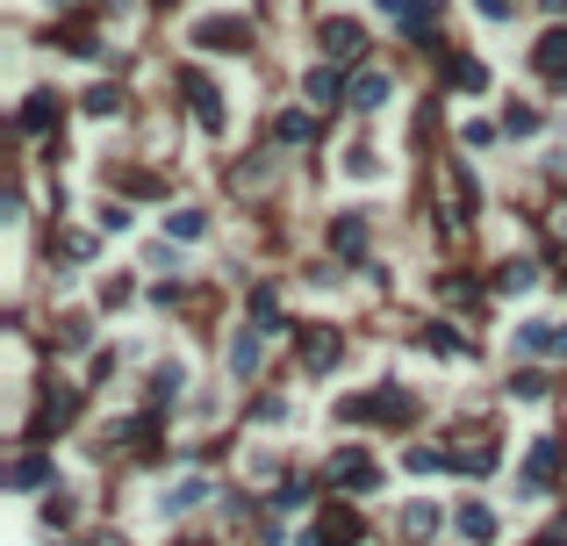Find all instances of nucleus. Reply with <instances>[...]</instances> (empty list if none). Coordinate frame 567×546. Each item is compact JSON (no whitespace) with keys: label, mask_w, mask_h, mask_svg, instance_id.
I'll return each instance as SVG.
<instances>
[{"label":"nucleus","mask_w":567,"mask_h":546,"mask_svg":"<svg viewBox=\"0 0 567 546\" xmlns=\"http://www.w3.org/2000/svg\"><path fill=\"white\" fill-rule=\"evenodd\" d=\"M58 122V94H29V108H22V130L29 136H44Z\"/></svg>","instance_id":"13"},{"label":"nucleus","mask_w":567,"mask_h":546,"mask_svg":"<svg viewBox=\"0 0 567 546\" xmlns=\"http://www.w3.org/2000/svg\"><path fill=\"white\" fill-rule=\"evenodd\" d=\"M553 353H567V331H560V339H553Z\"/></svg>","instance_id":"34"},{"label":"nucleus","mask_w":567,"mask_h":546,"mask_svg":"<svg viewBox=\"0 0 567 546\" xmlns=\"http://www.w3.org/2000/svg\"><path fill=\"white\" fill-rule=\"evenodd\" d=\"M345 102H352V108H366V116H374V108L388 102V72H360V80L345 86Z\"/></svg>","instance_id":"10"},{"label":"nucleus","mask_w":567,"mask_h":546,"mask_svg":"<svg viewBox=\"0 0 567 546\" xmlns=\"http://www.w3.org/2000/svg\"><path fill=\"white\" fill-rule=\"evenodd\" d=\"M510 395L517 403H539V395H546V375H510Z\"/></svg>","instance_id":"27"},{"label":"nucleus","mask_w":567,"mask_h":546,"mask_svg":"<svg viewBox=\"0 0 567 546\" xmlns=\"http://www.w3.org/2000/svg\"><path fill=\"white\" fill-rule=\"evenodd\" d=\"M324 51L330 58H360L366 51V29H360V22H324Z\"/></svg>","instance_id":"9"},{"label":"nucleus","mask_w":567,"mask_h":546,"mask_svg":"<svg viewBox=\"0 0 567 546\" xmlns=\"http://www.w3.org/2000/svg\"><path fill=\"white\" fill-rule=\"evenodd\" d=\"M532 66L546 72V86H567V29H546V36H539Z\"/></svg>","instance_id":"5"},{"label":"nucleus","mask_w":567,"mask_h":546,"mask_svg":"<svg viewBox=\"0 0 567 546\" xmlns=\"http://www.w3.org/2000/svg\"><path fill=\"white\" fill-rule=\"evenodd\" d=\"M360 518H352V511H330V525H324V539H338V546H352V539H360Z\"/></svg>","instance_id":"22"},{"label":"nucleus","mask_w":567,"mask_h":546,"mask_svg":"<svg viewBox=\"0 0 567 546\" xmlns=\"http://www.w3.org/2000/svg\"><path fill=\"white\" fill-rule=\"evenodd\" d=\"M166 230H172V238H208V216H202V209H172Z\"/></svg>","instance_id":"18"},{"label":"nucleus","mask_w":567,"mask_h":546,"mask_svg":"<svg viewBox=\"0 0 567 546\" xmlns=\"http://www.w3.org/2000/svg\"><path fill=\"white\" fill-rule=\"evenodd\" d=\"M180 94H188V108H194V122H202V130H224V94H216L202 72H180Z\"/></svg>","instance_id":"3"},{"label":"nucleus","mask_w":567,"mask_h":546,"mask_svg":"<svg viewBox=\"0 0 567 546\" xmlns=\"http://www.w3.org/2000/svg\"><path fill=\"white\" fill-rule=\"evenodd\" d=\"M381 8H388V15H402V8H410V0H381Z\"/></svg>","instance_id":"33"},{"label":"nucleus","mask_w":567,"mask_h":546,"mask_svg":"<svg viewBox=\"0 0 567 546\" xmlns=\"http://www.w3.org/2000/svg\"><path fill=\"white\" fill-rule=\"evenodd\" d=\"M503 130H510V136H539V108H510V116H503Z\"/></svg>","instance_id":"25"},{"label":"nucleus","mask_w":567,"mask_h":546,"mask_svg":"<svg viewBox=\"0 0 567 546\" xmlns=\"http://www.w3.org/2000/svg\"><path fill=\"white\" fill-rule=\"evenodd\" d=\"M258 367V331H244L238 345H230V375H252Z\"/></svg>","instance_id":"21"},{"label":"nucleus","mask_w":567,"mask_h":546,"mask_svg":"<svg viewBox=\"0 0 567 546\" xmlns=\"http://www.w3.org/2000/svg\"><path fill=\"white\" fill-rule=\"evenodd\" d=\"M410 395L402 389H374V395H352V403H338V417L345 425H402V417H410Z\"/></svg>","instance_id":"1"},{"label":"nucleus","mask_w":567,"mask_h":546,"mask_svg":"<svg viewBox=\"0 0 567 546\" xmlns=\"http://www.w3.org/2000/svg\"><path fill=\"white\" fill-rule=\"evenodd\" d=\"M65 259H94V238H86V230H65Z\"/></svg>","instance_id":"30"},{"label":"nucleus","mask_w":567,"mask_h":546,"mask_svg":"<svg viewBox=\"0 0 567 546\" xmlns=\"http://www.w3.org/2000/svg\"><path fill=\"white\" fill-rule=\"evenodd\" d=\"M460 532H467L474 546H488V539H496V511H482V503H460Z\"/></svg>","instance_id":"14"},{"label":"nucleus","mask_w":567,"mask_h":546,"mask_svg":"<svg viewBox=\"0 0 567 546\" xmlns=\"http://www.w3.org/2000/svg\"><path fill=\"white\" fill-rule=\"evenodd\" d=\"M546 546H567V518H560V525H553V532H546Z\"/></svg>","instance_id":"32"},{"label":"nucleus","mask_w":567,"mask_h":546,"mask_svg":"<svg viewBox=\"0 0 567 546\" xmlns=\"http://www.w3.org/2000/svg\"><path fill=\"white\" fill-rule=\"evenodd\" d=\"M431 22H438L431 0H410V8H402V36H417V44H431Z\"/></svg>","instance_id":"15"},{"label":"nucleus","mask_w":567,"mask_h":546,"mask_svg":"<svg viewBox=\"0 0 567 546\" xmlns=\"http://www.w3.org/2000/svg\"><path fill=\"white\" fill-rule=\"evenodd\" d=\"M330 482H338V489H374V461H366L360 446H345L338 461H330Z\"/></svg>","instance_id":"7"},{"label":"nucleus","mask_w":567,"mask_h":546,"mask_svg":"<svg viewBox=\"0 0 567 546\" xmlns=\"http://www.w3.org/2000/svg\"><path fill=\"white\" fill-rule=\"evenodd\" d=\"M252 317H258V331H274V324H280V295L258 288V295H252Z\"/></svg>","instance_id":"23"},{"label":"nucleus","mask_w":567,"mask_h":546,"mask_svg":"<svg viewBox=\"0 0 567 546\" xmlns=\"http://www.w3.org/2000/svg\"><path fill=\"white\" fill-rule=\"evenodd\" d=\"M453 80L460 86H488V72H482V58H453Z\"/></svg>","instance_id":"28"},{"label":"nucleus","mask_w":567,"mask_h":546,"mask_svg":"<svg viewBox=\"0 0 567 546\" xmlns=\"http://www.w3.org/2000/svg\"><path fill=\"white\" fill-rule=\"evenodd\" d=\"M310 136H316V122L302 116V108H280L274 116V144H310Z\"/></svg>","instance_id":"12"},{"label":"nucleus","mask_w":567,"mask_h":546,"mask_svg":"<svg viewBox=\"0 0 567 546\" xmlns=\"http://www.w3.org/2000/svg\"><path fill=\"white\" fill-rule=\"evenodd\" d=\"M474 8H482L488 22H510V0H474Z\"/></svg>","instance_id":"31"},{"label":"nucleus","mask_w":567,"mask_h":546,"mask_svg":"<svg viewBox=\"0 0 567 546\" xmlns=\"http://www.w3.org/2000/svg\"><path fill=\"white\" fill-rule=\"evenodd\" d=\"M44 525H72V496H51V503H44Z\"/></svg>","instance_id":"29"},{"label":"nucleus","mask_w":567,"mask_h":546,"mask_svg":"<svg viewBox=\"0 0 567 546\" xmlns=\"http://www.w3.org/2000/svg\"><path fill=\"white\" fill-rule=\"evenodd\" d=\"M431 525H438L431 503H410V511H402V539H431Z\"/></svg>","instance_id":"20"},{"label":"nucleus","mask_w":567,"mask_h":546,"mask_svg":"<svg viewBox=\"0 0 567 546\" xmlns=\"http://www.w3.org/2000/svg\"><path fill=\"white\" fill-rule=\"evenodd\" d=\"M338 94H345V72H338V66L310 72V102H324V108H330V102H338Z\"/></svg>","instance_id":"17"},{"label":"nucleus","mask_w":567,"mask_h":546,"mask_svg":"<svg viewBox=\"0 0 567 546\" xmlns=\"http://www.w3.org/2000/svg\"><path fill=\"white\" fill-rule=\"evenodd\" d=\"M532 281H539V266H532V259H510V266L496 273V288H503V295H524Z\"/></svg>","instance_id":"16"},{"label":"nucleus","mask_w":567,"mask_h":546,"mask_svg":"<svg viewBox=\"0 0 567 546\" xmlns=\"http://www.w3.org/2000/svg\"><path fill=\"white\" fill-rule=\"evenodd\" d=\"M72 410H80V395H72V389H51V395H44V410H36V439H51L58 425H72Z\"/></svg>","instance_id":"8"},{"label":"nucleus","mask_w":567,"mask_h":546,"mask_svg":"<svg viewBox=\"0 0 567 546\" xmlns=\"http://www.w3.org/2000/svg\"><path fill=\"white\" fill-rule=\"evenodd\" d=\"M44 475H51V461H44V453H22V461H15V475H8V482H15V489H36Z\"/></svg>","instance_id":"19"},{"label":"nucleus","mask_w":567,"mask_h":546,"mask_svg":"<svg viewBox=\"0 0 567 546\" xmlns=\"http://www.w3.org/2000/svg\"><path fill=\"white\" fill-rule=\"evenodd\" d=\"M338 353H345V331H330V324H310V331H302V367H310V375L338 367Z\"/></svg>","instance_id":"4"},{"label":"nucleus","mask_w":567,"mask_h":546,"mask_svg":"<svg viewBox=\"0 0 567 546\" xmlns=\"http://www.w3.org/2000/svg\"><path fill=\"white\" fill-rule=\"evenodd\" d=\"M194 44H202V51H244V44H252V22L244 15H208V22H194Z\"/></svg>","instance_id":"2"},{"label":"nucleus","mask_w":567,"mask_h":546,"mask_svg":"<svg viewBox=\"0 0 567 546\" xmlns=\"http://www.w3.org/2000/svg\"><path fill=\"white\" fill-rule=\"evenodd\" d=\"M122 108V86H94V94H86V116H116Z\"/></svg>","instance_id":"24"},{"label":"nucleus","mask_w":567,"mask_h":546,"mask_svg":"<svg viewBox=\"0 0 567 546\" xmlns=\"http://www.w3.org/2000/svg\"><path fill=\"white\" fill-rule=\"evenodd\" d=\"M330 245H338L345 259H360V252H366V216H352V209H345V216L330 223Z\"/></svg>","instance_id":"11"},{"label":"nucleus","mask_w":567,"mask_h":546,"mask_svg":"<svg viewBox=\"0 0 567 546\" xmlns=\"http://www.w3.org/2000/svg\"><path fill=\"white\" fill-rule=\"evenodd\" d=\"M180 381H188L180 367H158V375H152V395H158V403H172V395H180Z\"/></svg>","instance_id":"26"},{"label":"nucleus","mask_w":567,"mask_h":546,"mask_svg":"<svg viewBox=\"0 0 567 546\" xmlns=\"http://www.w3.org/2000/svg\"><path fill=\"white\" fill-rule=\"evenodd\" d=\"M553 475H560V439H539V446H532V461H524V496H539Z\"/></svg>","instance_id":"6"}]
</instances>
